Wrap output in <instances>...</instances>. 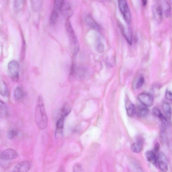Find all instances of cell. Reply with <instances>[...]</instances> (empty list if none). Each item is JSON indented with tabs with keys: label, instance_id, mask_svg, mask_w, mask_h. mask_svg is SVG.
Wrapping results in <instances>:
<instances>
[{
	"label": "cell",
	"instance_id": "8",
	"mask_svg": "<svg viewBox=\"0 0 172 172\" xmlns=\"http://www.w3.org/2000/svg\"><path fill=\"white\" fill-rule=\"evenodd\" d=\"M18 155V154L15 150L9 149L2 152L0 155V158L3 160H11L15 159Z\"/></svg>",
	"mask_w": 172,
	"mask_h": 172
},
{
	"label": "cell",
	"instance_id": "10",
	"mask_svg": "<svg viewBox=\"0 0 172 172\" xmlns=\"http://www.w3.org/2000/svg\"><path fill=\"white\" fill-rule=\"evenodd\" d=\"M60 12L63 16L67 17V19L70 18V17L72 16L73 13L70 5L68 2L64 1Z\"/></svg>",
	"mask_w": 172,
	"mask_h": 172
},
{
	"label": "cell",
	"instance_id": "34",
	"mask_svg": "<svg viewBox=\"0 0 172 172\" xmlns=\"http://www.w3.org/2000/svg\"><path fill=\"white\" fill-rule=\"evenodd\" d=\"M165 97L167 100L172 101V92L167 90L166 91Z\"/></svg>",
	"mask_w": 172,
	"mask_h": 172
},
{
	"label": "cell",
	"instance_id": "27",
	"mask_svg": "<svg viewBox=\"0 0 172 172\" xmlns=\"http://www.w3.org/2000/svg\"><path fill=\"white\" fill-rule=\"evenodd\" d=\"M22 44L21 48L20 59L21 61L23 60L25 58L26 52V45L24 36L22 35Z\"/></svg>",
	"mask_w": 172,
	"mask_h": 172
},
{
	"label": "cell",
	"instance_id": "7",
	"mask_svg": "<svg viewBox=\"0 0 172 172\" xmlns=\"http://www.w3.org/2000/svg\"><path fill=\"white\" fill-rule=\"evenodd\" d=\"M32 163L29 161H21L14 166L13 172H28L32 167Z\"/></svg>",
	"mask_w": 172,
	"mask_h": 172
},
{
	"label": "cell",
	"instance_id": "5",
	"mask_svg": "<svg viewBox=\"0 0 172 172\" xmlns=\"http://www.w3.org/2000/svg\"><path fill=\"white\" fill-rule=\"evenodd\" d=\"M119 6L125 22L130 24L131 21V14L126 1L122 0L118 1Z\"/></svg>",
	"mask_w": 172,
	"mask_h": 172
},
{
	"label": "cell",
	"instance_id": "33",
	"mask_svg": "<svg viewBox=\"0 0 172 172\" xmlns=\"http://www.w3.org/2000/svg\"><path fill=\"white\" fill-rule=\"evenodd\" d=\"M133 164L135 172H143L140 165L137 163H135Z\"/></svg>",
	"mask_w": 172,
	"mask_h": 172
},
{
	"label": "cell",
	"instance_id": "30",
	"mask_svg": "<svg viewBox=\"0 0 172 172\" xmlns=\"http://www.w3.org/2000/svg\"><path fill=\"white\" fill-rule=\"evenodd\" d=\"M17 135V131L14 130H11L8 132L7 134L8 138L10 139L14 138Z\"/></svg>",
	"mask_w": 172,
	"mask_h": 172
},
{
	"label": "cell",
	"instance_id": "9",
	"mask_svg": "<svg viewBox=\"0 0 172 172\" xmlns=\"http://www.w3.org/2000/svg\"><path fill=\"white\" fill-rule=\"evenodd\" d=\"M152 11L153 15L157 22L161 23L163 18V11L161 5L156 4L153 5Z\"/></svg>",
	"mask_w": 172,
	"mask_h": 172
},
{
	"label": "cell",
	"instance_id": "12",
	"mask_svg": "<svg viewBox=\"0 0 172 172\" xmlns=\"http://www.w3.org/2000/svg\"><path fill=\"white\" fill-rule=\"evenodd\" d=\"M86 22L90 28L98 31L101 30L100 26L90 15L87 16L85 19Z\"/></svg>",
	"mask_w": 172,
	"mask_h": 172
},
{
	"label": "cell",
	"instance_id": "6",
	"mask_svg": "<svg viewBox=\"0 0 172 172\" xmlns=\"http://www.w3.org/2000/svg\"><path fill=\"white\" fill-rule=\"evenodd\" d=\"M157 162L160 170L163 172H167L168 170V161L167 157L162 152L159 153L157 156Z\"/></svg>",
	"mask_w": 172,
	"mask_h": 172
},
{
	"label": "cell",
	"instance_id": "31",
	"mask_svg": "<svg viewBox=\"0 0 172 172\" xmlns=\"http://www.w3.org/2000/svg\"><path fill=\"white\" fill-rule=\"evenodd\" d=\"M145 82V79L143 77H140L138 80L137 83L136 84V88L137 89H139L143 85Z\"/></svg>",
	"mask_w": 172,
	"mask_h": 172
},
{
	"label": "cell",
	"instance_id": "25",
	"mask_svg": "<svg viewBox=\"0 0 172 172\" xmlns=\"http://www.w3.org/2000/svg\"><path fill=\"white\" fill-rule=\"evenodd\" d=\"M59 11L53 9L51 13L50 22L52 24L54 25L56 23L57 21Z\"/></svg>",
	"mask_w": 172,
	"mask_h": 172
},
{
	"label": "cell",
	"instance_id": "24",
	"mask_svg": "<svg viewBox=\"0 0 172 172\" xmlns=\"http://www.w3.org/2000/svg\"><path fill=\"white\" fill-rule=\"evenodd\" d=\"M25 1H15L14 3V8L16 11L21 10L24 7Z\"/></svg>",
	"mask_w": 172,
	"mask_h": 172
},
{
	"label": "cell",
	"instance_id": "18",
	"mask_svg": "<svg viewBox=\"0 0 172 172\" xmlns=\"http://www.w3.org/2000/svg\"><path fill=\"white\" fill-rule=\"evenodd\" d=\"M153 114L158 117L161 122L162 124L168 125V122L167 119L165 117L160 111L157 108H154L153 109Z\"/></svg>",
	"mask_w": 172,
	"mask_h": 172
},
{
	"label": "cell",
	"instance_id": "3",
	"mask_svg": "<svg viewBox=\"0 0 172 172\" xmlns=\"http://www.w3.org/2000/svg\"><path fill=\"white\" fill-rule=\"evenodd\" d=\"M66 30L70 41L74 46V47H78V40L73 28L72 27L69 18L67 19L65 23Z\"/></svg>",
	"mask_w": 172,
	"mask_h": 172
},
{
	"label": "cell",
	"instance_id": "23",
	"mask_svg": "<svg viewBox=\"0 0 172 172\" xmlns=\"http://www.w3.org/2000/svg\"><path fill=\"white\" fill-rule=\"evenodd\" d=\"M31 6L32 9L35 11H38L41 7L43 4L42 1H31Z\"/></svg>",
	"mask_w": 172,
	"mask_h": 172
},
{
	"label": "cell",
	"instance_id": "29",
	"mask_svg": "<svg viewBox=\"0 0 172 172\" xmlns=\"http://www.w3.org/2000/svg\"><path fill=\"white\" fill-rule=\"evenodd\" d=\"M73 170V172H84L82 165L78 163L74 165Z\"/></svg>",
	"mask_w": 172,
	"mask_h": 172
},
{
	"label": "cell",
	"instance_id": "2",
	"mask_svg": "<svg viewBox=\"0 0 172 172\" xmlns=\"http://www.w3.org/2000/svg\"><path fill=\"white\" fill-rule=\"evenodd\" d=\"M19 64L17 61L13 60L9 63L8 65V74L11 79L15 82H17L19 80Z\"/></svg>",
	"mask_w": 172,
	"mask_h": 172
},
{
	"label": "cell",
	"instance_id": "1",
	"mask_svg": "<svg viewBox=\"0 0 172 172\" xmlns=\"http://www.w3.org/2000/svg\"><path fill=\"white\" fill-rule=\"evenodd\" d=\"M35 117L36 124L39 129L42 130L46 129L48 125V118L43 100L41 95L38 98Z\"/></svg>",
	"mask_w": 172,
	"mask_h": 172
},
{
	"label": "cell",
	"instance_id": "21",
	"mask_svg": "<svg viewBox=\"0 0 172 172\" xmlns=\"http://www.w3.org/2000/svg\"><path fill=\"white\" fill-rule=\"evenodd\" d=\"M14 95L17 100H19L24 97V92L21 87H17L14 91Z\"/></svg>",
	"mask_w": 172,
	"mask_h": 172
},
{
	"label": "cell",
	"instance_id": "19",
	"mask_svg": "<svg viewBox=\"0 0 172 172\" xmlns=\"http://www.w3.org/2000/svg\"><path fill=\"white\" fill-rule=\"evenodd\" d=\"M65 118L61 116V117L57 121L56 124V133H55L56 136L62 134L64 127V119Z\"/></svg>",
	"mask_w": 172,
	"mask_h": 172
},
{
	"label": "cell",
	"instance_id": "36",
	"mask_svg": "<svg viewBox=\"0 0 172 172\" xmlns=\"http://www.w3.org/2000/svg\"><path fill=\"white\" fill-rule=\"evenodd\" d=\"M142 3L143 5L144 6H145L147 4V1H142Z\"/></svg>",
	"mask_w": 172,
	"mask_h": 172
},
{
	"label": "cell",
	"instance_id": "14",
	"mask_svg": "<svg viewBox=\"0 0 172 172\" xmlns=\"http://www.w3.org/2000/svg\"><path fill=\"white\" fill-rule=\"evenodd\" d=\"M136 113L139 117H145L148 115L149 110L147 107L141 104L139 105L137 107Z\"/></svg>",
	"mask_w": 172,
	"mask_h": 172
},
{
	"label": "cell",
	"instance_id": "16",
	"mask_svg": "<svg viewBox=\"0 0 172 172\" xmlns=\"http://www.w3.org/2000/svg\"><path fill=\"white\" fill-rule=\"evenodd\" d=\"M143 146L142 140L141 139H138L136 142H134L131 146V150L133 152L139 153L141 151Z\"/></svg>",
	"mask_w": 172,
	"mask_h": 172
},
{
	"label": "cell",
	"instance_id": "28",
	"mask_svg": "<svg viewBox=\"0 0 172 172\" xmlns=\"http://www.w3.org/2000/svg\"><path fill=\"white\" fill-rule=\"evenodd\" d=\"M0 109H1V116H5L7 114V107L6 105L2 101L0 103Z\"/></svg>",
	"mask_w": 172,
	"mask_h": 172
},
{
	"label": "cell",
	"instance_id": "4",
	"mask_svg": "<svg viewBox=\"0 0 172 172\" xmlns=\"http://www.w3.org/2000/svg\"><path fill=\"white\" fill-rule=\"evenodd\" d=\"M138 99L141 104L146 107L152 106L154 104L153 96L150 93L142 92L138 95Z\"/></svg>",
	"mask_w": 172,
	"mask_h": 172
},
{
	"label": "cell",
	"instance_id": "11",
	"mask_svg": "<svg viewBox=\"0 0 172 172\" xmlns=\"http://www.w3.org/2000/svg\"><path fill=\"white\" fill-rule=\"evenodd\" d=\"M125 103L127 115L130 117H133L136 113V108L135 105L128 98L126 99Z\"/></svg>",
	"mask_w": 172,
	"mask_h": 172
},
{
	"label": "cell",
	"instance_id": "37",
	"mask_svg": "<svg viewBox=\"0 0 172 172\" xmlns=\"http://www.w3.org/2000/svg\"><path fill=\"white\" fill-rule=\"evenodd\" d=\"M58 172H64L63 170H60Z\"/></svg>",
	"mask_w": 172,
	"mask_h": 172
},
{
	"label": "cell",
	"instance_id": "26",
	"mask_svg": "<svg viewBox=\"0 0 172 172\" xmlns=\"http://www.w3.org/2000/svg\"><path fill=\"white\" fill-rule=\"evenodd\" d=\"M0 93L3 96H7L8 95V89L6 84L3 81L0 83Z\"/></svg>",
	"mask_w": 172,
	"mask_h": 172
},
{
	"label": "cell",
	"instance_id": "17",
	"mask_svg": "<svg viewBox=\"0 0 172 172\" xmlns=\"http://www.w3.org/2000/svg\"><path fill=\"white\" fill-rule=\"evenodd\" d=\"M160 4L161 5L163 12L164 11L166 17H170L171 13V8L170 4L167 1H161Z\"/></svg>",
	"mask_w": 172,
	"mask_h": 172
},
{
	"label": "cell",
	"instance_id": "20",
	"mask_svg": "<svg viewBox=\"0 0 172 172\" xmlns=\"http://www.w3.org/2000/svg\"><path fill=\"white\" fill-rule=\"evenodd\" d=\"M163 111L167 118L170 119L172 115V111L171 106L167 102H164L162 104Z\"/></svg>",
	"mask_w": 172,
	"mask_h": 172
},
{
	"label": "cell",
	"instance_id": "32",
	"mask_svg": "<svg viewBox=\"0 0 172 172\" xmlns=\"http://www.w3.org/2000/svg\"><path fill=\"white\" fill-rule=\"evenodd\" d=\"M97 49L99 53H102L104 51V46L102 43L99 42L97 46Z\"/></svg>",
	"mask_w": 172,
	"mask_h": 172
},
{
	"label": "cell",
	"instance_id": "22",
	"mask_svg": "<svg viewBox=\"0 0 172 172\" xmlns=\"http://www.w3.org/2000/svg\"><path fill=\"white\" fill-rule=\"evenodd\" d=\"M71 111V109L67 104H65L64 105L62 109H61V116L65 118L69 114Z\"/></svg>",
	"mask_w": 172,
	"mask_h": 172
},
{
	"label": "cell",
	"instance_id": "35",
	"mask_svg": "<svg viewBox=\"0 0 172 172\" xmlns=\"http://www.w3.org/2000/svg\"><path fill=\"white\" fill-rule=\"evenodd\" d=\"M160 149V145L158 143H157L154 147V150L156 152H157L159 151Z\"/></svg>",
	"mask_w": 172,
	"mask_h": 172
},
{
	"label": "cell",
	"instance_id": "15",
	"mask_svg": "<svg viewBox=\"0 0 172 172\" xmlns=\"http://www.w3.org/2000/svg\"><path fill=\"white\" fill-rule=\"evenodd\" d=\"M122 32L124 36L126 39L127 41L130 45H132V30L130 27L125 28L123 26H120Z\"/></svg>",
	"mask_w": 172,
	"mask_h": 172
},
{
	"label": "cell",
	"instance_id": "13",
	"mask_svg": "<svg viewBox=\"0 0 172 172\" xmlns=\"http://www.w3.org/2000/svg\"><path fill=\"white\" fill-rule=\"evenodd\" d=\"M145 156L149 162L156 167L157 164V157L154 151H147L145 153Z\"/></svg>",
	"mask_w": 172,
	"mask_h": 172
}]
</instances>
